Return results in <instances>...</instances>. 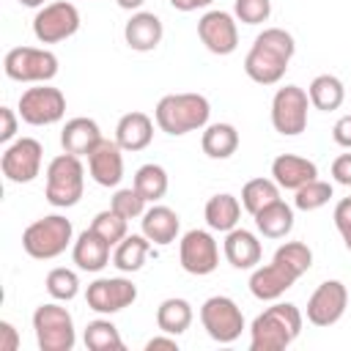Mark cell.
<instances>
[{
	"mask_svg": "<svg viewBox=\"0 0 351 351\" xmlns=\"http://www.w3.org/2000/svg\"><path fill=\"white\" fill-rule=\"evenodd\" d=\"M293 52H296V41L288 30L266 27L263 33L255 36V41L244 58V71L258 85H274L285 77Z\"/></svg>",
	"mask_w": 351,
	"mask_h": 351,
	"instance_id": "cell-1",
	"label": "cell"
},
{
	"mask_svg": "<svg viewBox=\"0 0 351 351\" xmlns=\"http://www.w3.org/2000/svg\"><path fill=\"white\" fill-rule=\"evenodd\" d=\"M302 335V313L291 302H274L250 326V351H282Z\"/></svg>",
	"mask_w": 351,
	"mask_h": 351,
	"instance_id": "cell-2",
	"label": "cell"
},
{
	"mask_svg": "<svg viewBox=\"0 0 351 351\" xmlns=\"http://www.w3.org/2000/svg\"><path fill=\"white\" fill-rule=\"evenodd\" d=\"M208 115H211V104L203 93H167L156 101L154 110L156 126L173 137L203 129L208 123Z\"/></svg>",
	"mask_w": 351,
	"mask_h": 351,
	"instance_id": "cell-3",
	"label": "cell"
},
{
	"mask_svg": "<svg viewBox=\"0 0 351 351\" xmlns=\"http://www.w3.org/2000/svg\"><path fill=\"white\" fill-rule=\"evenodd\" d=\"M85 189V167L80 156L63 151L47 165V192L44 197L55 208H69L77 206Z\"/></svg>",
	"mask_w": 351,
	"mask_h": 351,
	"instance_id": "cell-4",
	"label": "cell"
},
{
	"mask_svg": "<svg viewBox=\"0 0 351 351\" xmlns=\"http://www.w3.org/2000/svg\"><path fill=\"white\" fill-rule=\"evenodd\" d=\"M71 236H74L71 222L60 214H49L25 228L22 250L36 261H52L66 252V247L71 244Z\"/></svg>",
	"mask_w": 351,
	"mask_h": 351,
	"instance_id": "cell-5",
	"label": "cell"
},
{
	"mask_svg": "<svg viewBox=\"0 0 351 351\" xmlns=\"http://www.w3.org/2000/svg\"><path fill=\"white\" fill-rule=\"evenodd\" d=\"M33 329H36V343L41 351H71L77 343L71 313L55 302L36 307Z\"/></svg>",
	"mask_w": 351,
	"mask_h": 351,
	"instance_id": "cell-6",
	"label": "cell"
},
{
	"mask_svg": "<svg viewBox=\"0 0 351 351\" xmlns=\"http://www.w3.org/2000/svg\"><path fill=\"white\" fill-rule=\"evenodd\" d=\"M3 71L14 82H49L58 74V55L38 47H14L5 52Z\"/></svg>",
	"mask_w": 351,
	"mask_h": 351,
	"instance_id": "cell-7",
	"label": "cell"
},
{
	"mask_svg": "<svg viewBox=\"0 0 351 351\" xmlns=\"http://www.w3.org/2000/svg\"><path fill=\"white\" fill-rule=\"evenodd\" d=\"M16 112L30 126H49V123H58L66 115V96H63L60 88L38 82L36 88H27L19 96Z\"/></svg>",
	"mask_w": 351,
	"mask_h": 351,
	"instance_id": "cell-8",
	"label": "cell"
},
{
	"mask_svg": "<svg viewBox=\"0 0 351 351\" xmlns=\"http://www.w3.org/2000/svg\"><path fill=\"white\" fill-rule=\"evenodd\" d=\"M307 110H310V96L299 85H285L277 88L271 99V126L282 137H296L307 129Z\"/></svg>",
	"mask_w": 351,
	"mask_h": 351,
	"instance_id": "cell-9",
	"label": "cell"
},
{
	"mask_svg": "<svg viewBox=\"0 0 351 351\" xmlns=\"http://www.w3.org/2000/svg\"><path fill=\"white\" fill-rule=\"evenodd\" d=\"M200 324L217 343H233L239 340L244 329L241 307L230 296H208L200 307Z\"/></svg>",
	"mask_w": 351,
	"mask_h": 351,
	"instance_id": "cell-10",
	"label": "cell"
},
{
	"mask_svg": "<svg viewBox=\"0 0 351 351\" xmlns=\"http://www.w3.org/2000/svg\"><path fill=\"white\" fill-rule=\"evenodd\" d=\"M80 30V11L74 3L69 0H55L47 3L44 8H38V14L33 16V36L41 44H58L71 38Z\"/></svg>",
	"mask_w": 351,
	"mask_h": 351,
	"instance_id": "cell-11",
	"label": "cell"
},
{
	"mask_svg": "<svg viewBox=\"0 0 351 351\" xmlns=\"http://www.w3.org/2000/svg\"><path fill=\"white\" fill-rule=\"evenodd\" d=\"M178 261L186 274H195V277L211 274L219 266V244L208 230H200V228L186 230L178 244Z\"/></svg>",
	"mask_w": 351,
	"mask_h": 351,
	"instance_id": "cell-12",
	"label": "cell"
},
{
	"mask_svg": "<svg viewBox=\"0 0 351 351\" xmlns=\"http://www.w3.org/2000/svg\"><path fill=\"white\" fill-rule=\"evenodd\" d=\"M41 156H44V148L36 137H19L3 151L0 170L8 181L27 184L41 173Z\"/></svg>",
	"mask_w": 351,
	"mask_h": 351,
	"instance_id": "cell-13",
	"label": "cell"
},
{
	"mask_svg": "<svg viewBox=\"0 0 351 351\" xmlns=\"http://www.w3.org/2000/svg\"><path fill=\"white\" fill-rule=\"evenodd\" d=\"M134 299H137V285L126 277H99L85 291L88 307L101 315H112V313L134 304Z\"/></svg>",
	"mask_w": 351,
	"mask_h": 351,
	"instance_id": "cell-14",
	"label": "cell"
},
{
	"mask_svg": "<svg viewBox=\"0 0 351 351\" xmlns=\"http://www.w3.org/2000/svg\"><path fill=\"white\" fill-rule=\"evenodd\" d=\"M348 307V291L340 280H324L307 299V321L313 326H332Z\"/></svg>",
	"mask_w": 351,
	"mask_h": 351,
	"instance_id": "cell-15",
	"label": "cell"
},
{
	"mask_svg": "<svg viewBox=\"0 0 351 351\" xmlns=\"http://www.w3.org/2000/svg\"><path fill=\"white\" fill-rule=\"evenodd\" d=\"M197 36L203 47L214 55H230L239 47V27L228 11H206L197 19Z\"/></svg>",
	"mask_w": 351,
	"mask_h": 351,
	"instance_id": "cell-16",
	"label": "cell"
},
{
	"mask_svg": "<svg viewBox=\"0 0 351 351\" xmlns=\"http://www.w3.org/2000/svg\"><path fill=\"white\" fill-rule=\"evenodd\" d=\"M302 274L296 269H291L285 261L280 258H271V263L266 266H258L252 274H250V291L255 299L261 302H274L280 299L288 288H293V282L299 280Z\"/></svg>",
	"mask_w": 351,
	"mask_h": 351,
	"instance_id": "cell-17",
	"label": "cell"
},
{
	"mask_svg": "<svg viewBox=\"0 0 351 351\" xmlns=\"http://www.w3.org/2000/svg\"><path fill=\"white\" fill-rule=\"evenodd\" d=\"M88 173L99 186H118L123 178V148L118 140L101 137L99 145L88 154Z\"/></svg>",
	"mask_w": 351,
	"mask_h": 351,
	"instance_id": "cell-18",
	"label": "cell"
},
{
	"mask_svg": "<svg viewBox=\"0 0 351 351\" xmlns=\"http://www.w3.org/2000/svg\"><path fill=\"white\" fill-rule=\"evenodd\" d=\"M271 178L277 181L280 189H299L304 186L307 181L318 178V167L313 159L307 156H299V154H280L274 162H271Z\"/></svg>",
	"mask_w": 351,
	"mask_h": 351,
	"instance_id": "cell-19",
	"label": "cell"
},
{
	"mask_svg": "<svg viewBox=\"0 0 351 351\" xmlns=\"http://www.w3.org/2000/svg\"><path fill=\"white\" fill-rule=\"evenodd\" d=\"M165 36V27H162V19L151 11H137L132 14V19L123 25V38L126 44L134 49V52H151L159 47Z\"/></svg>",
	"mask_w": 351,
	"mask_h": 351,
	"instance_id": "cell-20",
	"label": "cell"
},
{
	"mask_svg": "<svg viewBox=\"0 0 351 351\" xmlns=\"http://www.w3.org/2000/svg\"><path fill=\"white\" fill-rule=\"evenodd\" d=\"M222 252L228 258V263L233 269H255L261 263V255H263V247L258 241V236L252 230H244V228H233L228 230L225 236V244H222Z\"/></svg>",
	"mask_w": 351,
	"mask_h": 351,
	"instance_id": "cell-21",
	"label": "cell"
},
{
	"mask_svg": "<svg viewBox=\"0 0 351 351\" xmlns=\"http://www.w3.org/2000/svg\"><path fill=\"white\" fill-rule=\"evenodd\" d=\"M101 140V129L93 118H71L66 121L63 132H60V145L63 151L74 154V156H88Z\"/></svg>",
	"mask_w": 351,
	"mask_h": 351,
	"instance_id": "cell-22",
	"label": "cell"
},
{
	"mask_svg": "<svg viewBox=\"0 0 351 351\" xmlns=\"http://www.w3.org/2000/svg\"><path fill=\"white\" fill-rule=\"evenodd\" d=\"M115 140L123 151H143L154 140V121L140 110L126 112L115 126Z\"/></svg>",
	"mask_w": 351,
	"mask_h": 351,
	"instance_id": "cell-23",
	"label": "cell"
},
{
	"mask_svg": "<svg viewBox=\"0 0 351 351\" xmlns=\"http://www.w3.org/2000/svg\"><path fill=\"white\" fill-rule=\"evenodd\" d=\"M143 236L154 244H173L181 230V219L170 206H151L143 214Z\"/></svg>",
	"mask_w": 351,
	"mask_h": 351,
	"instance_id": "cell-24",
	"label": "cell"
},
{
	"mask_svg": "<svg viewBox=\"0 0 351 351\" xmlns=\"http://www.w3.org/2000/svg\"><path fill=\"white\" fill-rule=\"evenodd\" d=\"M71 258L82 271H101L110 263V244L96 230H82L71 247Z\"/></svg>",
	"mask_w": 351,
	"mask_h": 351,
	"instance_id": "cell-25",
	"label": "cell"
},
{
	"mask_svg": "<svg viewBox=\"0 0 351 351\" xmlns=\"http://www.w3.org/2000/svg\"><path fill=\"white\" fill-rule=\"evenodd\" d=\"M154 252V241H148L143 233L137 236V233H126L118 244H115V252H112V263H115V269L118 271H140L143 269V263H145V258Z\"/></svg>",
	"mask_w": 351,
	"mask_h": 351,
	"instance_id": "cell-26",
	"label": "cell"
},
{
	"mask_svg": "<svg viewBox=\"0 0 351 351\" xmlns=\"http://www.w3.org/2000/svg\"><path fill=\"white\" fill-rule=\"evenodd\" d=\"M200 145L208 159H230L239 151V132L233 123H208Z\"/></svg>",
	"mask_w": 351,
	"mask_h": 351,
	"instance_id": "cell-27",
	"label": "cell"
},
{
	"mask_svg": "<svg viewBox=\"0 0 351 351\" xmlns=\"http://www.w3.org/2000/svg\"><path fill=\"white\" fill-rule=\"evenodd\" d=\"M203 214H206V222H208V228H211V230L228 233V230H233V228L239 225L241 203H239V197H236V195L222 192V195L208 197V203H206Z\"/></svg>",
	"mask_w": 351,
	"mask_h": 351,
	"instance_id": "cell-28",
	"label": "cell"
},
{
	"mask_svg": "<svg viewBox=\"0 0 351 351\" xmlns=\"http://www.w3.org/2000/svg\"><path fill=\"white\" fill-rule=\"evenodd\" d=\"M255 225L266 239H285L293 230V208L280 197L255 214Z\"/></svg>",
	"mask_w": 351,
	"mask_h": 351,
	"instance_id": "cell-29",
	"label": "cell"
},
{
	"mask_svg": "<svg viewBox=\"0 0 351 351\" xmlns=\"http://www.w3.org/2000/svg\"><path fill=\"white\" fill-rule=\"evenodd\" d=\"M195 313H192V304L181 296H170L165 299L159 307H156V326L159 332H167V335H184L192 324Z\"/></svg>",
	"mask_w": 351,
	"mask_h": 351,
	"instance_id": "cell-30",
	"label": "cell"
},
{
	"mask_svg": "<svg viewBox=\"0 0 351 351\" xmlns=\"http://www.w3.org/2000/svg\"><path fill=\"white\" fill-rule=\"evenodd\" d=\"M310 104L321 112H332L346 101V88L335 74H318L307 88Z\"/></svg>",
	"mask_w": 351,
	"mask_h": 351,
	"instance_id": "cell-31",
	"label": "cell"
},
{
	"mask_svg": "<svg viewBox=\"0 0 351 351\" xmlns=\"http://www.w3.org/2000/svg\"><path fill=\"white\" fill-rule=\"evenodd\" d=\"M132 186H134L148 203H156V200L165 197V192H167V186H170L167 170H165L162 165H154V162H151V165H143V167H137Z\"/></svg>",
	"mask_w": 351,
	"mask_h": 351,
	"instance_id": "cell-32",
	"label": "cell"
},
{
	"mask_svg": "<svg viewBox=\"0 0 351 351\" xmlns=\"http://www.w3.org/2000/svg\"><path fill=\"white\" fill-rule=\"evenodd\" d=\"M85 346L90 351H123V340H121V332L112 321L107 318H96L85 326V335H82Z\"/></svg>",
	"mask_w": 351,
	"mask_h": 351,
	"instance_id": "cell-33",
	"label": "cell"
},
{
	"mask_svg": "<svg viewBox=\"0 0 351 351\" xmlns=\"http://www.w3.org/2000/svg\"><path fill=\"white\" fill-rule=\"evenodd\" d=\"M280 200V186L274 178H252L241 186V206L255 217L261 208H266L269 203Z\"/></svg>",
	"mask_w": 351,
	"mask_h": 351,
	"instance_id": "cell-34",
	"label": "cell"
},
{
	"mask_svg": "<svg viewBox=\"0 0 351 351\" xmlns=\"http://www.w3.org/2000/svg\"><path fill=\"white\" fill-rule=\"evenodd\" d=\"M44 285H47V293H49L52 299H58V302H71V299L77 296V291H80V277H77V271H71V269H66V266H58V269H52V271L47 274Z\"/></svg>",
	"mask_w": 351,
	"mask_h": 351,
	"instance_id": "cell-35",
	"label": "cell"
},
{
	"mask_svg": "<svg viewBox=\"0 0 351 351\" xmlns=\"http://www.w3.org/2000/svg\"><path fill=\"white\" fill-rule=\"evenodd\" d=\"M329 197H332V184H329V181H318V178H313V181H307L304 186L296 189L293 206H296L299 211H315V208L326 206Z\"/></svg>",
	"mask_w": 351,
	"mask_h": 351,
	"instance_id": "cell-36",
	"label": "cell"
},
{
	"mask_svg": "<svg viewBox=\"0 0 351 351\" xmlns=\"http://www.w3.org/2000/svg\"><path fill=\"white\" fill-rule=\"evenodd\" d=\"M126 222H129V219H123L118 211L107 208V211H99V214L93 217L90 230H96V233H99L110 247H115V244L126 236Z\"/></svg>",
	"mask_w": 351,
	"mask_h": 351,
	"instance_id": "cell-37",
	"label": "cell"
},
{
	"mask_svg": "<svg viewBox=\"0 0 351 351\" xmlns=\"http://www.w3.org/2000/svg\"><path fill=\"white\" fill-rule=\"evenodd\" d=\"M145 203H148V200H145L134 186H129V189H118V192L112 195L110 208L118 211L123 219H137V217L145 214Z\"/></svg>",
	"mask_w": 351,
	"mask_h": 351,
	"instance_id": "cell-38",
	"label": "cell"
},
{
	"mask_svg": "<svg viewBox=\"0 0 351 351\" xmlns=\"http://www.w3.org/2000/svg\"><path fill=\"white\" fill-rule=\"evenodd\" d=\"M274 258L285 261V263H288L291 269H296L299 274H307L310 266H313V250H310L304 241H285V244H280L277 252H274Z\"/></svg>",
	"mask_w": 351,
	"mask_h": 351,
	"instance_id": "cell-39",
	"label": "cell"
},
{
	"mask_svg": "<svg viewBox=\"0 0 351 351\" xmlns=\"http://www.w3.org/2000/svg\"><path fill=\"white\" fill-rule=\"evenodd\" d=\"M233 14L244 25H261L271 16V0H236Z\"/></svg>",
	"mask_w": 351,
	"mask_h": 351,
	"instance_id": "cell-40",
	"label": "cell"
},
{
	"mask_svg": "<svg viewBox=\"0 0 351 351\" xmlns=\"http://www.w3.org/2000/svg\"><path fill=\"white\" fill-rule=\"evenodd\" d=\"M335 228L340 230L343 244H346V250L351 252V197H343V200L335 206Z\"/></svg>",
	"mask_w": 351,
	"mask_h": 351,
	"instance_id": "cell-41",
	"label": "cell"
},
{
	"mask_svg": "<svg viewBox=\"0 0 351 351\" xmlns=\"http://www.w3.org/2000/svg\"><path fill=\"white\" fill-rule=\"evenodd\" d=\"M16 134V112L11 107H0V143H11Z\"/></svg>",
	"mask_w": 351,
	"mask_h": 351,
	"instance_id": "cell-42",
	"label": "cell"
},
{
	"mask_svg": "<svg viewBox=\"0 0 351 351\" xmlns=\"http://www.w3.org/2000/svg\"><path fill=\"white\" fill-rule=\"evenodd\" d=\"M332 178L343 186H351V154H340L332 162Z\"/></svg>",
	"mask_w": 351,
	"mask_h": 351,
	"instance_id": "cell-43",
	"label": "cell"
},
{
	"mask_svg": "<svg viewBox=\"0 0 351 351\" xmlns=\"http://www.w3.org/2000/svg\"><path fill=\"white\" fill-rule=\"evenodd\" d=\"M19 348V332L14 329V324L0 321V351H16Z\"/></svg>",
	"mask_w": 351,
	"mask_h": 351,
	"instance_id": "cell-44",
	"label": "cell"
},
{
	"mask_svg": "<svg viewBox=\"0 0 351 351\" xmlns=\"http://www.w3.org/2000/svg\"><path fill=\"white\" fill-rule=\"evenodd\" d=\"M332 137H335V143H337V145L351 148V115L337 118V123L332 126Z\"/></svg>",
	"mask_w": 351,
	"mask_h": 351,
	"instance_id": "cell-45",
	"label": "cell"
},
{
	"mask_svg": "<svg viewBox=\"0 0 351 351\" xmlns=\"http://www.w3.org/2000/svg\"><path fill=\"white\" fill-rule=\"evenodd\" d=\"M156 348H167V351H178V343H176V335H167V332H162V335H156V337H151V340L145 343V351H156Z\"/></svg>",
	"mask_w": 351,
	"mask_h": 351,
	"instance_id": "cell-46",
	"label": "cell"
},
{
	"mask_svg": "<svg viewBox=\"0 0 351 351\" xmlns=\"http://www.w3.org/2000/svg\"><path fill=\"white\" fill-rule=\"evenodd\" d=\"M214 0H170V5L176 8V11H195V8H206V5H211Z\"/></svg>",
	"mask_w": 351,
	"mask_h": 351,
	"instance_id": "cell-47",
	"label": "cell"
},
{
	"mask_svg": "<svg viewBox=\"0 0 351 351\" xmlns=\"http://www.w3.org/2000/svg\"><path fill=\"white\" fill-rule=\"evenodd\" d=\"M121 8H126V11H134V8H140L145 0H115Z\"/></svg>",
	"mask_w": 351,
	"mask_h": 351,
	"instance_id": "cell-48",
	"label": "cell"
},
{
	"mask_svg": "<svg viewBox=\"0 0 351 351\" xmlns=\"http://www.w3.org/2000/svg\"><path fill=\"white\" fill-rule=\"evenodd\" d=\"M22 5H27V8H38V5H44V0H19Z\"/></svg>",
	"mask_w": 351,
	"mask_h": 351,
	"instance_id": "cell-49",
	"label": "cell"
}]
</instances>
